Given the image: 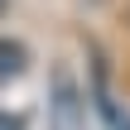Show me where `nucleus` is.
<instances>
[{"label": "nucleus", "instance_id": "1", "mask_svg": "<svg viewBox=\"0 0 130 130\" xmlns=\"http://www.w3.org/2000/svg\"><path fill=\"white\" fill-rule=\"evenodd\" d=\"M48 130H87V101L68 68H58L48 87Z\"/></svg>", "mask_w": 130, "mask_h": 130}, {"label": "nucleus", "instance_id": "2", "mask_svg": "<svg viewBox=\"0 0 130 130\" xmlns=\"http://www.w3.org/2000/svg\"><path fill=\"white\" fill-rule=\"evenodd\" d=\"M19 72H24V48L0 39V82H10V77H19Z\"/></svg>", "mask_w": 130, "mask_h": 130}, {"label": "nucleus", "instance_id": "4", "mask_svg": "<svg viewBox=\"0 0 130 130\" xmlns=\"http://www.w3.org/2000/svg\"><path fill=\"white\" fill-rule=\"evenodd\" d=\"M125 24H130V5H125Z\"/></svg>", "mask_w": 130, "mask_h": 130}, {"label": "nucleus", "instance_id": "3", "mask_svg": "<svg viewBox=\"0 0 130 130\" xmlns=\"http://www.w3.org/2000/svg\"><path fill=\"white\" fill-rule=\"evenodd\" d=\"M0 130H24V121H19V116H10V111H0Z\"/></svg>", "mask_w": 130, "mask_h": 130}]
</instances>
